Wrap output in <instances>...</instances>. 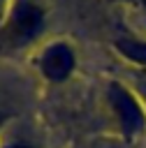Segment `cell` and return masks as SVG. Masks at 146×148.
<instances>
[{"instance_id":"obj_4","label":"cell","mask_w":146,"mask_h":148,"mask_svg":"<svg viewBox=\"0 0 146 148\" xmlns=\"http://www.w3.org/2000/svg\"><path fill=\"white\" fill-rule=\"evenodd\" d=\"M116 49L130 62H137V65L146 67V42H141V39H118Z\"/></svg>"},{"instance_id":"obj_3","label":"cell","mask_w":146,"mask_h":148,"mask_svg":"<svg viewBox=\"0 0 146 148\" xmlns=\"http://www.w3.org/2000/svg\"><path fill=\"white\" fill-rule=\"evenodd\" d=\"M74 51L65 42H53L44 49L39 58V69L49 81H65L74 69Z\"/></svg>"},{"instance_id":"obj_2","label":"cell","mask_w":146,"mask_h":148,"mask_svg":"<svg viewBox=\"0 0 146 148\" xmlns=\"http://www.w3.org/2000/svg\"><path fill=\"white\" fill-rule=\"evenodd\" d=\"M109 104L118 118V125L121 130L127 134V136H134L144 130L146 125V116L137 102V97L121 83H111L109 86Z\"/></svg>"},{"instance_id":"obj_5","label":"cell","mask_w":146,"mask_h":148,"mask_svg":"<svg viewBox=\"0 0 146 148\" xmlns=\"http://www.w3.org/2000/svg\"><path fill=\"white\" fill-rule=\"evenodd\" d=\"M137 81H139V90H141V95L146 97V72H141V74L137 76Z\"/></svg>"},{"instance_id":"obj_6","label":"cell","mask_w":146,"mask_h":148,"mask_svg":"<svg viewBox=\"0 0 146 148\" xmlns=\"http://www.w3.org/2000/svg\"><path fill=\"white\" fill-rule=\"evenodd\" d=\"M12 148H28V146H12Z\"/></svg>"},{"instance_id":"obj_1","label":"cell","mask_w":146,"mask_h":148,"mask_svg":"<svg viewBox=\"0 0 146 148\" xmlns=\"http://www.w3.org/2000/svg\"><path fill=\"white\" fill-rule=\"evenodd\" d=\"M44 25V14L37 5L32 2H19L14 5L9 18H7V25L2 30V42L5 44H12V46H21L30 39H35L39 35Z\"/></svg>"}]
</instances>
